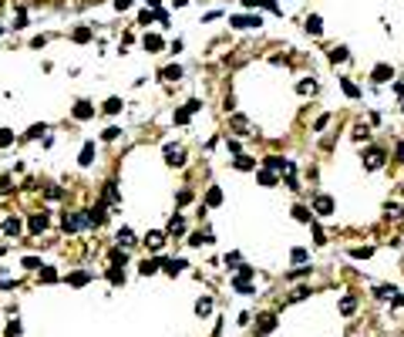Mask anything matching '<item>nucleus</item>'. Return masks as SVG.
<instances>
[{
    "mask_svg": "<svg viewBox=\"0 0 404 337\" xmlns=\"http://www.w3.org/2000/svg\"><path fill=\"white\" fill-rule=\"evenodd\" d=\"M371 253H374L371 246H360V250H350V257H354V260H367Z\"/></svg>",
    "mask_w": 404,
    "mask_h": 337,
    "instance_id": "nucleus-36",
    "label": "nucleus"
},
{
    "mask_svg": "<svg viewBox=\"0 0 404 337\" xmlns=\"http://www.w3.org/2000/svg\"><path fill=\"white\" fill-rule=\"evenodd\" d=\"M118 135H122V128H108V132L101 135V138H105V142H115V138H118Z\"/></svg>",
    "mask_w": 404,
    "mask_h": 337,
    "instance_id": "nucleus-43",
    "label": "nucleus"
},
{
    "mask_svg": "<svg viewBox=\"0 0 404 337\" xmlns=\"http://www.w3.org/2000/svg\"><path fill=\"white\" fill-rule=\"evenodd\" d=\"M233 27H243V31H249V27H263V17H260V14H256V17H249V14L233 17Z\"/></svg>",
    "mask_w": 404,
    "mask_h": 337,
    "instance_id": "nucleus-5",
    "label": "nucleus"
},
{
    "mask_svg": "<svg viewBox=\"0 0 404 337\" xmlns=\"http://www.w3.org/2000/svg\"><path fill=\"white\" fill-rule=\"evenodd\" d=\"M162 267H165L169 276H179V273L186 270V260H162Z\"/></svg>",
    "mask_w": 404,
    "mask_h": 337,
    "instance_id": "nucleus-13",
    "label": "nucleus"
},
{
    "mask_svg": "<svg viewBox=\"0 0 404 337\" xmlns=\"http://www.w3.org/2000/svg\"><path fill=\"white\" fill-rule=\"evenodd\" d=\"M226 267H239V253H229L226 257Z\"/></svg>",
    "mask_w": 404,
    "mask_h": 337,
    "instance_id": "nucleus-47",
    "label": "nucleus"
},
{
    "mask_svg": "<svg viewBox=\"0 0 404 337\" xmlns=\"http://www.w3.org/2000/svg\"><path fill=\"white\" fill-rule=\"evenodd\" d=\"M108 283H125V273H122V267H118V263H111V267H108Z\"/></svg>",
    "mask_w": 404,
    "mask_h": 337,
    "instance_id": "nucleus-19",
    "label": "nucleus"
},
{
    "mask_svg": "<svg viewBox=\"0 0 404 337\" xmlns=\"http://www.w3.org/2000/svg\"><path fill=\"white\" fill-rule=\"evenodd\" d=\"M303 297H310V290H307V287H300V290H293V297H290V300H303Z\"/></svg>",
    "mask_w": 404,
    "mask_h": 337,
    "instance_id": "nucleus-44",
    "label": "nucleus"
},
{
    "mask_svg": "<svg viewBox=\"0 0 404 337\" xmlns=\"http://www.w3.org/2000/svg\"><path fill=\"white\" fill-rule=\"evenodd\" d=\"M91 115H94V105H91V101H78V105H74V118H78V122H88Z\"/></svg>",
    "mask_w": 404,
    "mask_h": 337,
    "instance_id": "nucleus-8",
    "label": "nucleus"
},
{
    "mask_svg": "<svg viewBox=\"0 0 404 337\" xmlns=\"http://www.w3.org/2000/svg\"><path fill=\"white\" fill-rule=\"evenodd\" d=\"M91 162H94V142H84V145H81V155H78V165L88 169Z\"/></svg>",
    "mask_w": 404,
    "mask_h": 337,
    "instance_id": "nucleus-9",
    "label": "nucleus"
},
{
    "mask_svg": "<svg viewBox=\"0 0 404 337\" xmlns=\"http://www.w3.org/2000/svg\"><path fill=\"white\" fill-rule=\"evenodd\" d=\"M357 310V297H343L340 300V314H354Z\"/></svg>",
    "mask_w": 404,
    "mask_h": 337,
    "instance_id": "nucleus-24",
    "label": "nucleus"
},
{
    "mask_svg": "<svg viewBox=\"0 0 404 337\" xmlns=\"http://www.w3.org/2000/svg\"><path fill=\"white\" fill-rule=\"evenodd\" d=\"M10 142H14V132L10 128H0V148H7Z\"/></svg>",
    "mask_w": 404,
    "mask_h": 337,
    "instance_id": "nucleus-37",
    "label": "nucleus"
},
{
    "mask_svg": "<svg viewBox=\"0 0 404 337\" xmlns=\"http://www.w3.org/2000/svg\"><path fill=\"white\" fill-rule=\"evenodd\" d=\"M307 273H310V267H296L293 273H290V280H296V276H307Z\"/></svg>",
    "mask_w": 404,
    "mask_h": 337,
    "instance_id": "nucleus-45",
    "label": "nucleus"
},
{
    "mask_svg": "<svg viewBox=\"0 0 404 337\" xmlns=\"http://www.w3.org/2000/svg\"><path fill=\"white\" fill-rule=\"evenodd\" d=\"M394 155H398V162H404V142H398V148H394Z\"/></svg>",
    "mask_w": 404,
    "mask_h": 337,
    "instance_id": "nucleus-52",
    "label": "nucleus"
},
{
    "mask_svg": "<svg viewBox=\"0 0 404 337\" xmlns=\"http://www.w3.org/2000/svg\"><path fill=\"white\" fill-rule=\"evenodd\" d=\"M293 216H296V219H300V223H310V219H313V216H310V209H307V206H293Z\"/></svg>",
    "mask_w": 404,
    "mask_h": 337,
    "instance_id": "nucleus-28",
    "label": "nucleus"
},
{
    "mask_svg": "<svg viewBox=\"0 0 404 337\" xmlns=\"http://www.w3.org/2000/svg\"><path fill=\"white\" fill-rule=\"evenodd\" d=\"M340 88H343V95H347V98H360V88H357L350 78H343V81H340Z\"/></svg>",
    "mask_w": 404,
    "mask_h": 337,
    "instance_id": "nucleus-17",
    "label": "nucleus"
},
{
    "mask_svg": "<svg viewBox=\"0 0 404 337\" xmlns=\"http://www.w3.org/2000/svg\"><path fill=\"white\" fill-rule=\"evenodd\" d=\"M199 108H202V101H199V98H192L186 108H179V112H175V125H189V118H192Z\"/></svg>",
    "mask_w": 404,
    "mask_h": 337,
    "instance_id": "nucleus-1",
    "label": "nucleus"
},
{
    "mask_svg": "<svg viewBox=\"0 0 404 337\" xmlns=\"http://www.w3.org/2000/svg\"><path fill=\"white\" fill-rule=\"evenodd\" d=\"M158 78H162V81H179V78H182V67H179V64H169V67H162V71H158Z\"/></svg>",
    "mask_w": 404,
    "mask_h": 337,
    "instance_id": "nucleus-12",
    "label": "nucleus"
},
{
    "mask_svg": "<svg viewBox=\"0 0 404 337\" xmlns=\"http://www.w3.org/2000/svg\"><path fill=\"white\" fill-rule=\"evenodd\" d=\"M377 297H381V300H391V297H394V287H377Z\"/></svg>",
    "mask_w": 404,
    "mask_h": 337,
    "instance_id": "nucleus-40",
    "label": "nucleus"
},
{
    "mask_svg": "<svg viewBox=\"0 0 404 337\" xmlns=\"http://www.w3.org/2000/svg\"><path fill=\"white\" fill-rule=\"evenodd\" d=\"M132 7V0H115V10H128Z\"/></svg>",
    "mask_w": 404,
    "mask_h": 337,
    "instance_id": "nucleus-51",
    "label": "nucleus"
},
{
    "mask_svg": "<svg viewBox=\"0 0 404 337\" xmlns=\"http://www.w3.org/2000/svg\"><path fill=\"white\" fill-rule=\"evenodd\" d=\"M260 182H263V186H273V182H276V172L263 165V169H260Z\"/></svg>",
    "mask_w": 404,
    "mask_h": 337,
    "instance_id": "nucleus-25",
    "label": "nucleus"
},
{
    "mask_svg": "<svg viewBox=\"0 0 404 337\" xmlns=\"http://www.w3.org/2000/svg\"><path fill=\"white\" fill-rule=\"evenodd\" d=\"M47 132V128H44V125H34V128H31V132L24 135V138H41V135Z\"/></svg>",
    "mask_w": 404,
    "mask_h": 337,
    "instance_id": "nucleus-41",
    "label": "nucleus"
},
{
    "mask_svg": "<svg viewBox=\"0 0 404 337\" xmlns=\"http://www.w3.org/2000/svg\"><path fill=\"white\" fill-rule=\"evenodd\" d=\"M145 48H148V51H162V37H158V34H148V37H145Z\"/></svg>",
    "mask_w": 404,
    "mask_h": 337,
    "instance_id": "nucleus-27",
    "label": "nucleus"
},
{
    "mask_svg": "<svg viewBox=\"0 0 404 337\" xmlns=\"http://www.w3.org/2000/svg\"><path fill=\"white\" fill-rule=\"evenodd\" d=\"M122 108H125V101H122V98H108V101H105V108H101V112H105V115H118V112H122Z\"/></svg>",
    "mask_w": 404,
    "mask_h": 337,
    "instance_id": "nucleus-14",
    "label": "nucleus"
},
{
    "mask_svg": "<svg viewBox=\"0 0 404 337\" xmlns=\"http://www.w3.org/2000/svg\"><path fill=\"white\" fill-rule=\"evenodd\" d=\"M233 287H236L239 293H253V283H233Z\"/></svg>",
    "mask_w": 404,
    "mask_h": 337,
    "instance_id": "nucleus-48",
    "label": "nucleus"
},
{
    "mask_svg": "<svg viewBox=\"0 0 404 337\" xmlns=\"http://www.w3.org/2000/svg\"><path fill=\"white\" fill-rule=\"evenodd\" d=\"M41 280H44V283H54V280H58L54 267H41Z\"/></svg>",
    "mask_w": 404,
    "mask_h": 337,
    "instance_id": "nucleus-33",
    "label": "nucleus"
},
{
    "mask_svg": "<svg viewBox=\"0 0 404 337\" xmlns=\"http://www.w3.org/2000/svg\"><path fill=\"white\" fill-rule=\"evenodd\" d=\"M394 91H398V98H404V81H398V84H394Z\"/></svg>",
    "mask_w": 404,
    "mask_h": 337,
    "instance_id": "nucleus-53",
    "label": "nucleus"
},
{
    "mask_svg": "<svg viewBox=\"0 0 404 337\" xmlns=\"http://www.w3.org/2000/svg\"><path fill=\"white\" fill-rule=\"evenodd\" d=\"M296 91H300V95H307V91H317V84H313V81H300V84H296Z\"/></svg>",
    "mask_w": 404,
    "mask_h": 337,
    "instance_id": "nucleus-39",
    "label": "nucleus"
},
{
    "mask_svg": "<svg viewBox=\"0 0 404 337\" xmlns=\"http://www.w3.org/2000/svg\"><path fill=\"white\" fill-rule=\"evenodd\" d=\"M158 267H162V260H145V263H141V273L152 276V273H158Z\"/></svg>",
    "mask_w": 404,
    "mask_h": 337,
    "instance_id": "nucleus-26",
    "label": "nucleus"
},
{
    "mask_svg": "<svg viewBox=\"0 0 404 337\" xmlns=\"http://www.w3.org/2000/svg\"><path fill=\"white\" fill-rule=\"evenodd\" d=\"M162 240H165V233H148V236H145V243H148L152 250H158V246H165Z\"/></svg>",
    "mask_w": 404,
    "mask_h": 337,
    "instance_id": "nucleus-23",
    "label": "nucleus"
},
{
    "mask_svg": "<svg viewBox=\"0 0 404 337\" xmlns=\"http://www.w3.org/2000/svg\"><path fill=\"white\" fill-rule=\"evenodd\" d=\"M118 243H122V246H135V236H132V229H122V233H118Z\"/></svg>",
    "mask_w": 404,
    "mask_h": 337,
    "instance_id": "nucleus-31",
    "label": "nucleus"
},
{
    "mask_svg": "<svg viewBox=\"0 0 404 337\" xmlns=\"http://www.w3.org/2000/svg\"><path fill=\"white\" fill-rule=\"evenodd\" d=\"M125 260H128V257H125V250H111V263H118V267H125Z\"/></svg>",
    "mask_w": 404,
    "mask_h": 337,
    "instance_id": "nucleus-38",
    "label": "nucleus"
},
{
    "mask_svg": "<svg viewBox=\"0 0 404 337\" xmlns=\"http://www.w3.org/2000/svg\"><path fill=\"white\" fill-rule=\"evenodd\" d=\"M47 199H51V202L61 199V189H58V186H51V189H47Z\"/></svg>",
    "mask_w": 404,
    "mask_h": 337,
    "instance_id": "nucleus-49",
    "label": "nucleus"
},
{
    "mask_svg": "<svg viewBox=\"0 0 404 337\" xmlns=\"http://www.w3.org/2000/svg\"><path fill=\"white\" fill-rule=\"evenodd\" d=\"M88 280H91V273H88V270H78V273H71V276H67V283H71V287H84Z\"/></svg>",
    "mask_w": 404,
    "mask_h": 337,
    "instance_id": "nucleus-15",
    "label": "nucleus"
},
{
    "mask_svg": "<svg viewBox=\"0 0 404 337\" xmlns=\"http://www.w3.org/2000/svg\"><path fill=\"white\" fill-rule=\"evenodd\" d=\"M233 165H236L239 172H249V169H253V159H249V155H236V162H233Z\"/></svg>",
    "mask_w": 404,
    "mask_h": 337,
    "instance_id": "nucleus-22",
    "label": "nucleus"
},
{
    "mask_svg": "<svg viewBox=\"0 0 404 337\" xmlns=\"http://www.w3.org/2000/svg\"><path fill=\"white\" fill-rule=\"evenodd\" d=\"M381 162H384V152H381V148H367L364 165H367V169H381Z\"/></svg>",
    "mask_w": 404,
    "mask_h": 337,
    "instance_id": "nucleus-10",
    "label": "nucleus"
},
{
    "mask_svg": "<svg viewBox=\"0 0 404 337\" xmlns=\"http://www.w3.org/2000/svg\"><path fill=\"white\" fill-rule=\"evenodd\" d=\"M3 233L17 236V233H20V219H3Z\"/></svg>",
    "mask_w": 404,
    "mask_h": 337,
    "instance_id": "nucleus-29",
    "label": "nucleus"
},
{
    "mask_svg": "<svg viewBox=\"0 0 404 337\" xmlns=\"http://www.w3.org/2000/svg\"><path fill=\"white\" fill-rule=\"evenodd\" d=\"M165 162L175 165V169H182V165H186V152L175 148V145H165Z\"/></svg>",
    "mask_w": 404,
    "mask_h": 337,
    "instance_id": "nucleus-2",
    "label": "nucleus"
},
{
    "mask_svg": "<svg viewBox=\"0 0 404 337\" xmlns=\"http://www.w3.org/2000/svg\"><path fill=\"white\" fill-rule=\"evenodd\" d=\"M47 226H51V219H47V212H34V216L27 219V229H31V233H44Z\"/></svg>",
    "mask_w": 404,
    "mask_h": 337,
    "instance_id": "nucleus-3",
    "label": "nucleus"
},
{
    "mask_svg": "<svg viewBox=\"0 0 404 337\" xmlns=\"http://www.w3.org/2000/svg\"><path fill=\"white\" fill-rule=\"evenodd\" d=\"M209 310H212V300H209V297H202L199 304H196V314L202 317V314H209Z\"/></svg>",
    "mask_w": 404,
    "mask_h": 337,
    "instance_id": "nucleus-35",
    "label": "nucleus"
},
{
    "mask_svg": "<svg viewBox=\"0 0 404 337\" xmlns=\"http://www.w3.org/2000/svg\"><path fill=\"white\" fill-rule=\"evenodd\" d=\"M145 3H148L152 10H158V3H162V0H145Z\"/></svg>",
    "mask_w": 404,
    "mask_h": 337,
    "instance_id": "nucleus-54",
    "label": "nucleus"
},
{
    "mask_svg": "<svg viewBox=\"0 0 404 337\" xmlns=\"http://www.w3.org/2000/svg\"><path fill=\"white\" fill-rule=\"evenodd\" d=\"M391 78H394V67L391 64H377L371 71V81H374V84H384V81H391Z\"/></svg>",
    "mask_w": 404,
    "mask_h": 337,
    "instance_id": "nucleus-4",
    "label": "nucleus"
},
{
    "mask_svg": "<svg viewBox=\"0 0 404 337\" xmlns=\"http://www.w3.org/2000/svg\"><path fill=\"white\" fill-rule=\"evenodd\" d=\"M313 209H317L320 216H330V212H334V199H330V196H313Z\"/></svg>",
    "mask_w": 404,
    "mask_h": 337,
    "instance_id": "nucleus-7",
    "label": "nucleus"
},
{
    "mask_svg": "<svg viewBox=\"0 0 404 337\" xmlns=\"http://www.w3.org/2000/svg\"><path fill=\"white\" fill-rule=\"evenodd\" d=\"M169 233L182 236V233H186V219H182V216H172V219H169Z\"/></svg>",
    "mask_w": 404,
    "mask_h": 337,
    "instance_id": "nucleus-18",
    "label": "nucleus"
},
{
    "mask_svg": "<svg viewBox=\"0 0 404 337\" xmlns=\"http://www.w3.org/2000/svg\"><path fill=\"white\" fill-rule=\"evenodd\" d=\"M307 257H310V253H307V250H303V246H296V250H293V253H290V260H293V263H296V267H300V263H307Z\"/></svg>",
    "mask_w": 404,
    "mask_h": 337,
    "instance_id": "nucleus-30",
    "label": "nucleus"
},
{
    "mask_svg": "<svg viewBox=\"0 0 404 337\" xmlns=\"http://www.w3.org/2000/svg\"><path fill=\"white\" fill-rule=\"evenodd\" d=\"M0 34H3V27H0Z\"/></svg>",
    "mask_w": 404,
    "mask_h": 337,
    "instance_id": "nucleus-55",
    "label": "nucleus"
},
{
    "mask_svg": "<svg viewBox=\"0 0 404 337\" xmlns=\"http://www.w3.org/2000/svg\"><path fill=\"white\" fill-rule=\"evenodd\" d=\"M347 58H350V51H347V48H343V44H340V48H334V51H330V61H334V64H340V61H347Z\"/></svg>",
    "mask_w": 404,
    "mask_h": 337,
    "instance_id": "nucleus-20",
    "label": "nucleus"
},
{
    "mask_svg": "<svg viewBox=\"0 0 404 337\" xmlns=\"http://www.w3.org/2000/svg\"><path fill=\"white\" fill-rule=\"evenodd\" d=\"M91 37H94V31H91V27H84V24H81V27L74 31V41H78V44H88Z\"/></svg>",
    "mask_w": 404,
    "mask_h": 337,
    "instance_id": "nucleus-16",
    "label": "nucleus"
},
{
    "mask_svg": "<svg viewBox=\"0 0 404 337\" xmlns=\"http://www.w3.org/2000/svg\"><path fill=\"white\" fill-rule=\"evenodd\" d=\"M0 193H10V179L7 176H0Z\"/></svg>",
    "mask_w": 404,
    "mask_h": 337,
    "instance_id": "nucleus-50",
    "label": "nucleus"
},
{
    "mask_svg": "<svg viewBox=\"0 0 404 337\" xmlns=\"http://www.w3.org/2000/svg\"><path fill=\"white\" fill-rule=\"evenodd\" d=\"M175 202H179V206H189V202H192V189H179Z\"/></svg>",
    "mask_w": 404,
    "mask_h": 337,
    "instance_id": "nucleus-34",
    "label": "nucleus"
},
{
    "mask_svg": "<svg viewBox=\"0 0 404 337\" xmlns=\"http://www.w3.org/2000/svg\"><path fill=\"white\" fill-rule=\"evenodd\" d=\"M273 331H276V314H263L256 321V334L263 337V334H273Z\"/></svg>",
    "mask_w": 404,
    "mask_h": 337,
    "instance_id": "nucleus-6",
    "label": "nucleus"
},
{
    "mask_svg": "<svg viewBox=\"0 0 404 337\" xmlns=\"http://www.w3.org/2000/svg\"><path fill=\"white\" fill-rule=\"evenodd\" d=\"M303 31L317 37V34H324V20H320L317 14H310V17H307V24H303Z\"/></svg>",
    "mask_w": 404,
    "mask_h": 337,
    "instance_id": "nucleus-11",
    "label": "nucleus"
},
{
    "mask_svg": "<svg viewBox=\"0 0 404 337\" xmlns=\"http://www.w3.org/2000/svg\"><path fill=\"white\" fill-rule=\"evenodd\" d=\"M189 243H192V246H205V243H212V236H209V233H196Z\"/></svg>",
    "mask_w": 404,
    "mask_h": 337,
    "instance_id": "nucleus-32",
    "label": "nucleus"
},
{
    "mask_svg": "<svg viewBox=\"0 0 404 337\" xmlns=\"http://www.w3.org/2000/svg\"><path fill=\"white\" fill-rule=\"evenodd\" d=\"M20 334V324H17V321H10V324H7V337H17Z\"/></svg>",
    "mask_w": 404,
    "mask_h": 337,
    "instance_id": "nucleus-42",
    "label": "nucleus"
},
{
    "mask_svg": "<svg viewBox=\"0 0 404 337\" xmlns=\"http://www.w3.org/2000/svg\"><path fill=\"white\" fill-rule=\"evenodd\" d=\"M226 148H229L233 155H239V142H236V138H229V142H226Z\"/></svg>",
    "mask_w": 404,
    "mask_h": 337,
    "instance_id": "nucleus-46",
    "label": "nucleus"
},
{
    "mask_svg": "<svg viewBox=\"0 0 404 337\" xmlns=\"http://www.w3.org/2000/svg\"><path fill=\"white\" fill-rule=\"evenodd\" d=\"M219 202H222V189H216V186H212V189L205 193V206H219Z\"/></svg>",
    "mask_w": 404,
    "mask_h": 337,
    "instance_id": "nucleus-21",
    "label": "nucleus"
}]
</instances>
